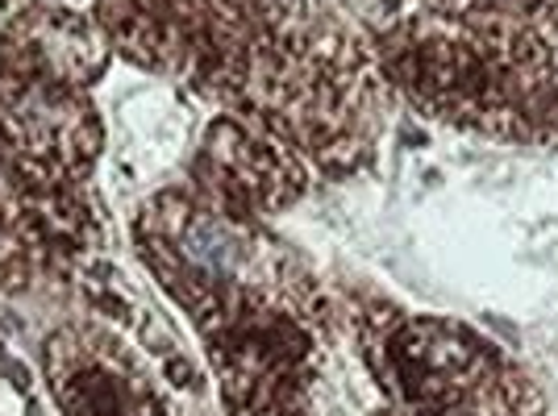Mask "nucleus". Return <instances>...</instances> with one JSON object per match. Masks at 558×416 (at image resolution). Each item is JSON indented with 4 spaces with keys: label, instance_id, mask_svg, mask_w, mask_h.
<instances>
[{
    "label": "nucleus",
    "instance_id": "obj_1",
    "mask_svg": "<svg viewBox=\"0 0 558 416\" xmlns=\"http://www.w3.org/2000/svg\"><path fill=\"white\" fill-rule=\"evenodd\" d=\"M184 255L196 262V267H205V271H226L238 255V246H233V237L213 217H201V221H192L184 233Z\"/></svg>",
    "mask_w": 558,
    "mask_h": 416
}]
</instances>
